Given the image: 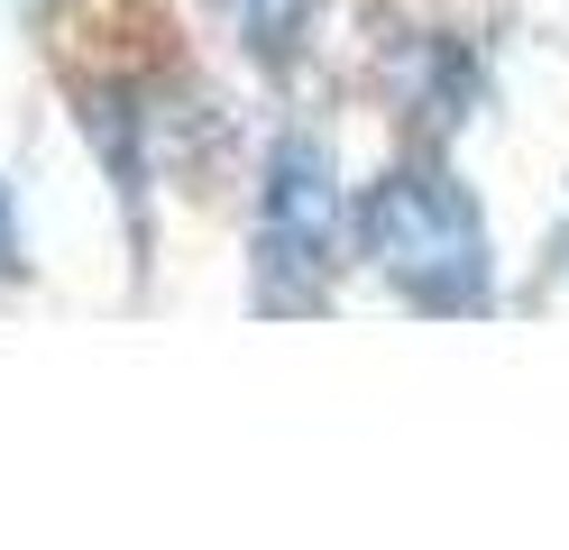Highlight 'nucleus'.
Returning a JSON list of instances; mask_svg holds the SVG:
<instances>
[{
	"label": "nucleus",
	"instance_id": "obj_1",
	"mask_svg": "<svg viewBox=\"0 0 569 550\" xmlns=\"http://www.w3.org/2000/svg\"><path fill=\"white\" fill-rule=\"evenodd\" d=\"M359 248L368 267L405 293L413 312L469 321L496 303V248H487V211L469 202V183L441 166H396L359 202Z\"/></svg>",
	"mask_w": 569,
	"mask_h": 550
},
{
	"label": "nucleus",
	"instance_id": "obj_2",
	"mask_svg": "<svg viewBox=\"0 0 569 550\" xmlns=\"http://www.w3.org/2000/svg\"><path fill=\"white\" fill-rule=\"evenodd\" d=\"M349 202L340 166L322 138H276L267 183H258V303L267 312H322L340 276Z\"/></svg>",
	"mask_w": 569,
	"mask_h": 550
},
{
	"label": "nucleus",
	"instance_id": "obj_3",
	"mask_svg": "<svg viewBox=\"0 0 569 550\" xmlns=\"http://www.w3.org/2000/svg\"><path fill=\"white\" fill-rule=\"evenodd\" d=\"M312 10H322V0H221L230 37H239L258 64H295L303 37H312Z\"/></svg>",
	"mask_w": 569,
	"mask_h": 550
},
{
	"label": "nucleus",
	"instance_id": "obj_4",
	"mask_svg": "<svg viewBox=\"0 0 569 550\" xmlns=\"http://www.w3.org/2000/svg\"><path fill=\"white\" fill-rule=\"evenodd\" d=\"M0 276H19V211H10V183H0Z\"/></svg>",
	"mask_w": 569,
	"mask_h": 550
}]
</instances>
